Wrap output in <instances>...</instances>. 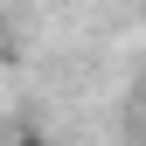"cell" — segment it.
Listing matches in <instances>:
<instances>
[{
    "label": "cell",
    "mask_w": 146,
    "mask_h": 146,
    "mask_svg": "<svg viewBox=\"0 0 146 146\" xmlns=\"http://www.w3.org/2000/svg\"><path fill=\"white\" fill-rule=\"evenodd\" d=\"M7 146H49V132H42V125H21V132H14Z\"/></svg>",
    "instance_id": "obj_1"
},
{
    "label": "cell",
    "mask_w": 146,
    "mask_h": 146,
    "mask_svg": "<svg viewBox=\"0 0 146 146\" xmlns=\"http://www.w3.org/2000/svg\"><path fill=\"white\" fill-rule=\"evenodd\" d=\"M139 132H146V90H139Z\"/></svg>",
    "instance_id": "obj_2"
}]
</instances>
